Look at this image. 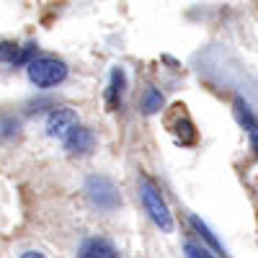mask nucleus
Instances as JSON below:
<instances>
[{
	"mask_svg": "<svg viewBox=\"0 0 258 258\" xmlns=\"http://www.w3.org/2000/svg\"><path fill=\"white\" fill-rule=\"evenodd\" d=\"M26 70H29V80L36 88H52V85H59L68 78V64L57 57H36Z\"/></svg>",
	"mask_w": 258,
	"mask_h": 258,
	"instance_id": "obj_2",
	"label": "nucleus"
},
{
	"mask_svg": "<svg viewBox=\"0 0 258 258\" xmlns=\"http://www.w3.org/2000/svg\"><path fill=\"white\" fill-rule=\"evenodd\" d=\"M21 258H47V255H44V253H39V250H26Z\"/></svg>",
	"mask_w": 258,
	"mask_h": 258,
	"instance_id": "obj_16",
	"label": "nucleus"
},
{
	"mask_svg": "<svg viewBox=\"0 0 258 258\" xmlns=\"http://www.w3.org/2000/svg\"><path fill=\"white\" fill-rule=\"evenodd\" d=\"M232 109H235V119H238V124L245 129L248 137H250L253 155H258V116L253 114V109L248 106V101H243V98H235Z\"/></svg>",
	"mask_w": 258,
	"mask_h": 258,
	"instance_id": "obj_5",
	"label": "nucleus"
},
{
	"mask_svg": "<svg viewBox=\"0 0 258 258\" xmlns=\"http://www.w3.org/2000/svg\"><path fill=\"white\" fill-rule=\"evenodd\" d=\"M176 140L181 142V145H194L197 142V129H194V124L188 121V119H181V121H176Z\"/></svg>",
	"mask_w": 258,
	"mask_h": 258,
	"instance_id": "obj_11",
	"label": "nucleus"
},
{
	"mask_svg": "<svg viewBox=\"0 0 258 258\" xmlns=\"http://www.w3.org/2000/svg\"><path fill=\"white\" fill-rule=\"evenodd\" d=\"M18 129H21L18 119H13V116H3V119H0V137H3V140L18 137Z\"/></svg>",
	"mask_w": 258,
	"mask_h": 258,
	"instance_id": "obj_12",
	"label": "nucleus"
},
{
	"mask_svg": "<svg viewBox=\"0 0 258 258\" xmlns=\"http://www.w3.org/2000/svg\"><path fill=\"white\" fill-rule=\"evenodd\" d=\"M183 250H186V258H212V253H207L197 243H183Z\"/></svg>",
	"mask_w": 258,
	"mask_h": 258,
	"instance_id": "obj_15",
	"label": "nucleus"
},
{
	"mask_svg": "<svg viewBox=\"0 0 258 258\" xmlns=\"http://www.w3.org/2000/svg\"><path fill=\"white\" fill-rule=\"evenodd\" d=\"M36 49H39V47L34 44V41H29V44H26V47H21V54H18V62L13 64V68H21V64H31V62L36 59V57H34V54H36Z\"/></svg>",
	"mask_w": 258,
	"mask_h": 258,
	"instance_id": "obj_14",
	"label": "nucleus"
},
{
	"mask_svg": "<svg viewBox=\"0 0 258 258\" xmlns=\"http://www.w3.org/2000/svg\"><path fill=\"white\" fill-rule=\"evenodd\" d=\"M124 70L121 68H114L111 70V80H109V91H106V106H109L111 111L119 109V103H121V93H124Z\"/></svg>",
	"mask_w": 258,
	"mask_h": 258,
	"instance_id": "obj_8",
	"label": "nucleus"
},
{
	"mask_svg": "<svg viewBox=\"0 0 258 258\" xmlns=\"http://www.w3.org/2000/svg\"><path fill=\"white\" fill-rule=\"evenodd\" d=\"M85 191H88V199L93 202V207L111 212L121 204V194L116 188V183L106 176H91L88 183H85Z\"/></svg>",
	"mask_w": 258,
	"mask_h": 258,
	"instance_id": "obj_3",
	"label": "nucleus"
},
{
	"mask_svg": "<svg viewBox=\"0 0 258 258\" xmlns=\"http://www.w3.org/2000/svg\"><path fill=\"white\" fill-rule=\"evenodd\" d=\"M93 147H96V135L88 126H75L70 137L64 140V150L70 155H88V153H93Z\"/></svg>",
	"mask_w": 258,
	"mask_h": 258,
	"instance_id": "obj_6",
	"label": "nucleus"
},
{
	"mask_svg": "<svg viewBox=\"0 0 258 258\" xmlns=\"http://www.w3.org/2000/svg\"><path fill=\"white\" fill-rule=\"evenodd\" d=\"M188 222H191V227L197 230V235H199V238H202V240H204V243H207V245L214 250V253H217L220 258H227V250H225V245L217 240V235H214V232H212V230H209V227H207V225H204L199 217H197V214H191V220H188Z\"/></svg>",
	"mask_w": 258,
	"mask_h": 258,
	"instance_id": "obj_9",
	"label": "nucleus"
},
{
	"mask_svg": "<svg viewBox=\"0 0 258 258\" xmlns=\"http://www.w3.org/2000/svg\"><path fill=\"white\" fill-rule=\"evenodd\" d=\"M78 258H119V250L106 238H88L78 248Z\"/></svg>",
	"mask_w": 258,
	"mask_h": 258,
	"instance_id": "obj_7",
	"label": "nucleus"
},
{
	"mask_svg": "<svg viewBox=\"0 0 258 258\" xmlns=\"http://www.w3.org/2000/svg\"><path fill=\"white\" fill-rule=\"evenodd\" d=\"M75 126H80L78 124V114L73 109H68V106H54L52 114L47 116V135L49 137L68 140Z\"/></svg>",
	"mask_w": 258,
	"mask_h": 258,
	"instance_id": "obj_4",
	"label": "nucleus"
},
{
	"mask_svg": "<svg viewBox=\"0 0 258 258\" xmlns=\"http://www.w3.org/2000/svg\"><path fill=\"white\" fill-rule=\"evenodd\" d=\"M163 109V93L155 88V85H150L142 96V111L145 114H158Z\"/></svg>",
	"mask_w": 258,
	"mask_h": 258,
	"instance_id": "obj_10",
	"label": "nucleus"
},
{
	"mask_svg": "<svg viewBox=\"0 0 258 258\" xmlns=\"http://www.w3.org/2000/svg\"><path fill=\"white\" fill-rule=\"evenodd\" d=\"M18 54H21V47L16 44V41H3V44H0V62L16 64L18 62Z\"/></svg>",
	"mask_w": 258,
	"mask_h": 258,
	"instance_id": "obj_13",
	"label": "nucleus"
},
{
	"mask_svg": "<svg viewBox=\"0 0 258 258\" xmlns=\"http://www.w3.org/2000/svg\"><path fill=\"white\" fill-rule=\"evenodd\" d=\"M140 199H142V204H145V209L150 214V220H153L163 232H173V214H170V209H168V204L163 199V194H160V188L155 183H150L147 178H142V183H140Z\"/></svg>",
	"mask_w": 258,
	"mask_h": 258,
	"instance_id": "obj_1",
	"label": "nucleus"
}]
</instances>
